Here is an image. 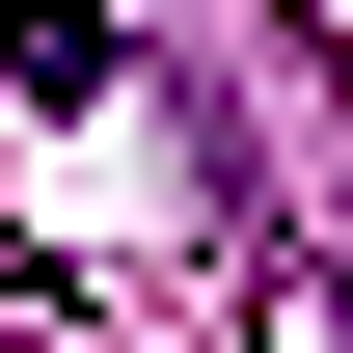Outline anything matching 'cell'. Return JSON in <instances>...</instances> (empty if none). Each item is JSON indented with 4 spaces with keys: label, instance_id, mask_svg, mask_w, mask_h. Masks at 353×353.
Segmentation results:
<instances>
[{
    "label": "cell",
    "instance_id": "cell-1",
    "mask_svg": "<svg viewBox=\"0 0 353 353\" xmlns=\"http://www.w3.org/2000/svg\"><path fill=\"white\" fill-rule=\"evenodd\" d=\"M109 82V28H82V0H0V109H82Z\"/></svg>",
    "mask_w": 353,
    "mask_h": 353
}]
</instances>
